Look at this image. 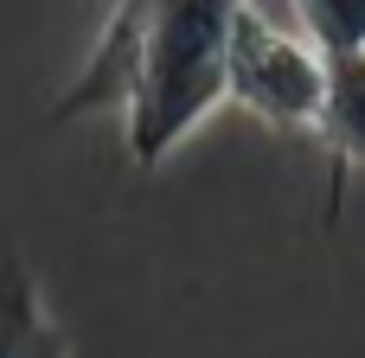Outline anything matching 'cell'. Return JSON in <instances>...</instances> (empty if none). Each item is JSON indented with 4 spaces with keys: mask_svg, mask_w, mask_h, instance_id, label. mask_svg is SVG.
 Returning a JSON list of instances; mask_svg holds the SVG:
<instances>
[{
    "mask_svg": "<svg viewBox=\"0 0 365 358\" xmlns=\"http://www.w3.org/2000/svg\"><path fill=\"white\" fill-rule=\"evenodd\" d=\"M237 13L244 0H109L77 77L51 102V122L109 115L128 167H167L225 109Z\"/></svg>",
    "mask_w": 365,
    "mask_h": 358,
    "instance_id": "1",
    "label": "cell"
},
{
    "mask_svg": "<svg viewBox=\"0 0 365 358\" xmlns=\"http://www.w3.org/2000/svg\"><path fill=\"white\" fill-rule=\"evenodd\" d=\"M334 58L269 0H244L225 58V102L276 135H321Z\"/></svg>",
    "mask_w": 365,
    "mask_h": 358,
    "instance_id": "2",
    "label": "cell"
},
{
    "mask_svg": "<svg viewBox=\"0 0 365 358\" xmlns=\"http://www.w3.org/2000/svg\"><path fill=\"white\" fill-rule=\"evenodd\" d=\"M321 154H327V211H340L346 186L365 179V51L334 58L327 77V115H321Z\"/></svg>",
    "mask_w": 365,
    "mask_h": 358,
    "instance_id": "3",
    "label": "cell"
},
{
    "mask_svg": "<svg viewBox=\"0 0 365 358\" xmlns=\"http://www.w3.org/2000/svg\"><path fill=\"white\" fill-rule=\"evenodd\" d=\"M282 6L327 58L365 51V0H282Z\"/></svg>",
    "mask_w": 365,
    "mask_h": 358,
    "instance_id": "4",
    "label": "cell"
},
{
    "mask_svg": "<svg viewBox=\"0 0 365 358\" xmlns=\"http://www.w3.org/2000/svg\"><path fill=\"white\" fill-rule=\"evenodd\" d=\"M26 358H71V339H64V333H45V339H38Z\"/></svg>",
    "mask_w": 365,
    "mask_h": 358,
    "instance_id": "5",
    "label": "cell"
}]
</instances>
